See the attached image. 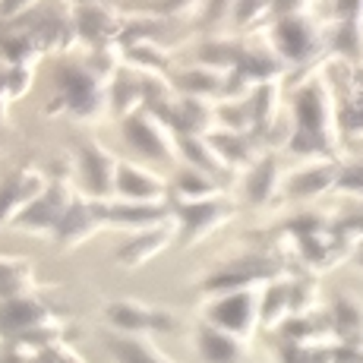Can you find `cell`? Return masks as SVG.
Listing matches in <instances>:
<instances>
[{"mask_svg":"<svg viewBox=\"0 0 363 363\" xmlns=\"http://www.w3.org/2000/svg\"><path fill=\"white\" fill-rule=\"evenodd\" d=\"M278 278H281V262L272 259L269 253L250 250V253L221 262L215 272H208L202 278L199 291L206 297L228 294V291H256V284H272Z\"/></svg>","mask_w":363,"mask_h":363,"instance_id":"3","label":"cell"},{"mask_svg":"<svg viewBox=\"0 0 363 363\" xmlns=\"http://www.w3.org/2000/svg\"><path fill=\"white\" fill-rule=\"evenodd\" d=\"M10 92H6V73L0 69V123H4V114H6V104H10Z\"/></svg>","mask_w":363,"mask_h":363,"instance_id":"35","label":"cell"},{"mask_svg":"<svg viewBox=\"0 0 363 363\" xmlns=\"http://www.w3.org/2000/svg\"><path fill=\"white\" fill-rule=\"evenodd\" d=\"M108 351L117 363H174L158 351L149 335H111Z\"/></svg>","mask_w":363,"mask_h":363,"instance_id":"24","label":"cell"},{"mask_svg":"<svg viewBox=\"0 0 363 363\" xmlns=\"http://www.w3.org/2000/svg\"><path fill=\"white\" fill-rule=\"evenodd\" d=\"M0 347H4V345H0Z\"/></svg>","mask_w":363,"mask_h":363,"instance_id":"38","label":"cell"},{"mask_svg":"<svg viewBox=\"0 0 363 363\" xmlns=\"http://www.w3.org/2000/svg\"><path fill=\"white\" fill-rule=\"evenodd\" d=\"M335 190L347 193V196H363V162H351L338 167V180Z\"/></svg>","mask_w":363,"mask_h":363,"instance_id":"32","label":"cell"},{"mask_svg":"<svg viewBox=\"0 0 363 363\" xmlns=\"http://www.w3.org/2000/svg\"><path fill=\"white\" fill-rule=\"evenodd\" d=\"M41 45L32 35H13L4 41V57L10 60V67H32V60H38Z\"/></svg>","mask_w":363,"mask_h":363,"instance_id":"31","label":"cell"},{"mask_svg":"<svg viewBox=\"0 0 363 363\" xmlns=\"http://www.w3.org/2000/svg\"><path fill=\"white\" fill-rule=\"evenodd\" d=\"M73 199H76V193H73V186H69V180L57 174V177H51L48 190L13 221V228H19V231H26V234H54Z\"/></svg>","mask_w":363,"mask_h":363,"instance_id":"10","label":"cell"},{"mask_svg":"<svg viewBox=\"0 0 363 363\" xmlns=\"http://www.w3.org/2000/svg\"><path fill=\"white\" fill-rule=\"evenodd\" d=\"M281 186H284L281 167H278L275 155H256V162L250 164L240 177L243 196H247V202H253V206H265L269 199H275Z\"/></svg>","mask_w":363,"mask_h":363,"instance_id":"20","label":"cell"},{"mask_svg":"<svg viewBox=\"0 0 363 363\" xmlns=\"http://www.w3.org/2000/svg\"><path fill=\"white\" fill-rule=\"evenodd\" d=\"M0 363H41V354L19 338L4 341V347H0Z\"/></svg>","mask_w":363,"mask_h":363,"instance_id":"33","label":"cell"},{"mask_svg":"<svg viewBox=\"0 0 363 363\" xmlns=\"http://www.w3.org/2000/svg\"><path fill=\"white\" fill-rule=\"evenodd\" d=\"M104 319L114 329V335H152V332H174L177 329V316L162 310V306H149L139 300L121 297L111 300L104 306Z\"/></svg>","mask_w":363,"mask_h":363,"instance_id":"9","label":"cell"},{"mask_svg":"<svg viewBox=\"0 0 363 363\" xmlns=\"http://www.w3.org/2000/svg\"><path fill=\"white\" fill-rule=\"evenodd\" d=\"M335 180H338V164L325 162V158H316V162H306L300 171L291 174L281 190L288 193L291 199H313V196H319V193L335 190Z\"/></svg>","mask_w":363,"mask_h":363,"instance_id":"19","label":"cell"},{"mask_svg":"<svg viewBox=\"0 0 363 363\" xmlns=\"http://www.w3.org/2000/svg\"><path fill=\"white\" fill-rule=\"evenodd\" d=\"M193 347H196V357L202 363H247L250 357L247 341L231 332L215 329L202 319L193 325Z\"/></svg>","mask_w":363,"mask_h":363,"instance_id":"15","label":"cell"},{"mask_svg":"<svg viewBox=\"0 0 363 363\" xmlns=\"http://www.w3.org/2000/svg\"><path fill=\"white\" fill-rule=\"evenodd\" d=\"M291 136L288 149L297 155L310 158H335V145H338V117H335V92L329 89L325 76H310L300 82L291 99Z\"/></svg>","mask_w":363,"mask_h":363,"instance_id":"1","label":"cell"},{"mask_svg":"<svg viewBox=\"0 0 363 363\" xmlns=\"http://www.w3.org/2000/svg\"><path fill=\"white\" fill-rule=\"evenodd\" d=\"M167 202H171V215L174 225H177V247H190V243L206 240L225 221H231L237 212V206L228 196H215L202 202H180V199H167Z\"/></svg>","mask_w":363,"mask_h":363,"instance_id":"6","label":"cell"},{"mask_svg":"<svg viewBox=\"0 0 363 363\" xmlns=\"http://www.w3.org/2000/svg\"><path fill=\"white\" fill-rule=\"evenodd\" d=\"M108 92L104 79L92 73L89 64H64L57 69V108H64L76 121H95L101 117Z\"/></svg>","mask_w":363,"mask_h":363,"instance_id":"4","label":"cell"},{"mask_svg":"<svg viewBox=\"0 0 363 363\" xmlns=\"http://www.w3.org/2000/svg\"><path fill=\"white\" fill-rule=\"evenodd\" d=\"M291 319V278L265 284L259 291V325L265 329H281Z\"/></svg>","mask_w":363,"mask_h":363,"instance_id":"26","label":"cell"},{"mask_svg":"<svg viewBox=\"0 0 363 363\" xmlns=\"http://www.w3.org/2000/svg\"><path fill=\"white\" fill-rule=\"evenodd\" d=\"M101 228H108V202H95L82 196V193H76V199L69 202L67 215L60 218L57 231L51 237L60 250H76L86 240H92Z\"/></svg>","mask_w":363,"mask_h":363,"instance_id":"11","label":"cell"},{"mask_svg":"<svg viewBox=\"0 0 363 363\" xmlns=\"http://www.w3.org/2000/svg\"><path fill=\"white\" fill-rule=\"evenodd\" d=\"M171 243H177V225L174 221H167L162 228H149V231H139L133 240H127L121 250H117V265H123V269H139V265H145L149 259H155L162 250H167Z\"/></svg>","mask_w":363,"mask_h":363,"instance_id":"16","label":"cell"},{"mask_svg":"<svg viewBox=\"0 0 363 363\" xmlns=\"http://www.w3.org/2000/svg\"><path fill=\"white\" fill-rule=\"evenodd\" d=\"M177 158L184 162V167H196V171H206L212 177L228 171L221 164L218 152L208 143V136H177Z\"/></svg>","mask_w":363,"mask_h":363,"instance_id":"28","label":"cell"},{"mask_svg":"<svg viewBox=\"0 0 363 363\" xmlns=\"http://www.w3.org/2000/svg\"><path fill=\"white\" fill-rule=\"evenodd\" d=\"M48 184H51V177L38 167H19V171L6 174L0 180V228L13 225L48 190Z\"/></svg>","mask_w":363,"mask_h":363,"instance_id":"13","label":"cell"},{"mask_svg":"<svg viewBox=\"0 0 363 363\" xmlns=\"http://www.w3.org/2000/svg\"><path fill=\"white\" fill-rule=\"evenodd\" d=\"M6 92H10V99H23L26 92H29L32 86V67H6Z\"/></svg>","mask_w":363,"mask_h":363,"instance_id":"34","label":"cell"},{"mask_svg":"<svg viewBox=\"0 0 363 363\" xmlns=\"http://www.w3.org/2000/svg\"><path fill=\"white\" fill-rule=\"evenodd\" d=\"M329 325L338 345H363V306L351 294H335L329 306Z\"/></svg>","mask_w":363,"mask_h":363,"instance_id":"21","label":"cell"},{"mask_svg":"<svg viewBox=\"0 0 363 363\" xmlns=\"http://www.w3.org/2000/svg\"><path fill=\"white\" fill-rule=\"evenodd\" d=\"M228 86V76H221L212 67H190L171 76V89L177 95H190V99H206L212 101V95H221Z\"/></svg>","mask_w":363,"mask_h":363,"instance_id":"22","label":"cell"},{"mask_svg":"<svg viewBox=\"0 0 363 363\" xmlns=\"http://www.w3.org/2000/svg\"><path fill=\"white\" fill-rule=\"evenodd\" d=\"M202 323L250 341L259 325V291H228V294L206 297Z\"/></svg>","mask_w":363,"mask_h":363,"instance_id":"5","label":"cell"},{"mask_svg":"<svg viewBox=\"0 0 363 363\" xmlns=\"http://www.w3.org/2000/svg\"><path fill=\"white\" fill-rule=\"evenodd\" d=\"M174 221L171 202H108V225L111 228H133L149 231Z\"/></svg>","mask_w":363,"mask_h":363,"instance_id":"17","label":"cell"},{"mask_svg":"<svg viewBox=\"0 0 363 363\" xmlns=\"http://www.w3.org/2000/svg\"><path fill=\"white\" fill-rule=\"evenodd\" d=\"M35 265L19 256H0V300H10L32 291Z\"/></svg>","mask_w":363,"mask_h":363,"instance_id":"29","label":"cell"},{"mask_svg":"<svg viewBox=\"0 0 363 363\" xmlns=\"http://www.w3.org/2000/svg\"><path fill=\"white\" fill-rule=\"evenodd\" d=\"M325 45L332 48L338 57L351 60V64H363V6L351 4L341 6V19L329 26V38Z\"/></svg>","mask_w":363,"mask_h":363,"instance_id":"18","label":"cell"},{"mask_svg":"<svg viewBox=\"0 0 363 363\" xmlns=\"http://www.w3.org/2000/svg\"><path fill=\"white\" fill-rule=\"evenodd\" d=\"M167 199H171V186H167L162 174L136 162H121L114 202H167Z\"/></svg>","mask_w":363,"mask_h":363,"instance_id":"14","label":"cell"},{"mask_svg":"<svg viewBox=\"0 0 363 363\" xmlns=\"http://www.w3.org/2000/svg\"><path fill=\"white\" fill-rule=\"evenodd\" d=\"M354 262H357L360 269H363V237L357 240V250H354Z\"/></svg>","mask_w":363,"mask_h":363,"instance_id":"36","label":"cell"},{"mask_svg":"<svg viewBox=\"0 0 363 363\" xmlns=\"http://www.w3.org/2000/svg\"><path fill=\"white\" fill-rule=\"evenodd\" d=\"M51 323H57L54 319V306L45 297H35L32 291L10 300H0V345L4 341H16Z\"/></svg>","mask_w":363,"mask_h":363,"instance_id":"12","label":"cell"},{"mask_svg":"<svg viewBox=\"0 0 363 363\" xmlns=\"http://www.w3.org/2000/svg\"><path fill=\"white\" fill-rule=\"evenodd\" d=\"M117 171H121L117 155L104 149L99 139H82L76 145V174L82 184V196L95 202H114Z\"/></svg>","mask_w":363,"mask_h":363,"instance_id":"7","label":"cell"},{"mask_svg":"<svg viewBox=\"0 0 363 363\" xmlns=\"http://www.w3.org/2000/svg\"><path fill=\"white\" fill-rule=\"evenodd\" d=\"M335 347L325 341H281L278 363H332Z\"/></svg>","mask_w":363,"mask_h":363,"instance_id":"30","label":"cell"},{"mask_svg":"<svg viewBox=\"0 0 363 363\" xmlns=\"http://www.w3.org/2000/svg\"><path fill=\"white\" fill-rule=\"evenodd\" d=\"M41 363H54V357H51V354L45 351V354H41Z\"/></svg>","mask_w":363,"mask_h":363,"instance_id":"37","label":"cell"},{"mask_svg":"<svg viewBox=\"0 0 363 363\" xmlns=\"http://www.w3.org/2000/svg\"><path fill=\"white\" fill-rule=\"evenodd\" d=\"M76 32H79L82 41L108 45V38H117L121 23H117V13L111 6H76Z\"/></svg>","mask_w":363,"mask_h":363,"instance_id":"23","label":"cell"},{"mask_svg":"<svg viewBox=\"0 0 363 363\" xmlns=\"http://www.w3.org/2000/svg\"><path fill=\"white\" fill-rule=\"evenodd\" d=\"M121 133L130 149L139 152L145 162H177V136L149 108L123 117Z\"/></svg>","mask_w":363,"mask_h":363,"instance_id":"8","label":"cell"},{"mask_svg":"<svg viewBox=\"0 0 363 363\" xmlns=\"http://www.w3.org/2000/svg\"><path fill=\"white\" fill-rule=\"evenodd\" d=\"M284 16L272 19L269 26V48L281 64H310L323 54V29L306 16V6H278Z\"/></svg>","mask_w":363,"mask_h":363,"instance_id":"2","label":"cell"},{"mask_svg":"<svg viewBox=\"0 0 363 363\" xmlns=\"http://www.w3.org/2000/svg\"><path fill=\"white\" fill-rule=\"evenodd\" d=\"M208 143H212V149L218 152L221 164L225 167H250L256 162L253 155V139H250V133H234V130H212L208 133Z\"/></svg>","mask_w":363,"mask_h":363,"instance_id":"27","label":"cell"},{"mask_svg":"<svg viewBox=\"0 0 363 363\" xmlns=\"http://www.w3.org/2000/svg\"><path fill=\"white\" fill-rule=\"evenodd\" d=\"M221 196L218 177L206 171H196V167H180L171 180V199L180 202H202V199H215Z\"/></svg>","mask_w":363,"mask_h":363,"instance_id":"25","label":"cell"}]
</instances>
